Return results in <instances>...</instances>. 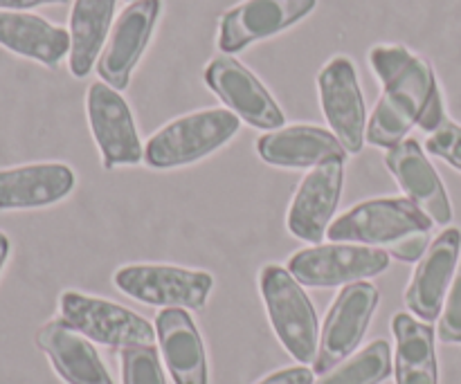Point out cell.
Returning a JSON list of instances; mask_svg holds the SVG:
<instances>
[{
	"label": "cell",
	"instance_id": "6da1fadb",
	"mask_svg": "<svg viewBox=\"0 0 461 384\" xmlns=\"http://www.w3.org/2000/svg\"><path fill=\"white\" fill-rule=\"evenodd\" d=\"M367 61L383 84L367 121V144L390 151L414 126L430 135L448 120L439 81L426 58L401 43H383L369 49Z\"/></svg>",
	"mask_w": 461,
	"mask_h": 384
},
{
	"label": "cell",
	"instance_id": "7a4b0ae2",
	"mask_svg": "<svg viewBox=\"0 0 461 384\" xmlns=\"http://www.w3.org/2000/svg\"><path fill=\"white\" fill-rule=\"evenodd\" d=\"M432 220L410 198L385 196L354 205L329 225L331 243H356L414 263L430 247Z\"/></svg>",
	"mask_w": 461,
	"mask_h": 384
},
{
	"label": "cell",
	"instance_id": "3957f363",
	"mask_svg": "<svg viewBox=\"0 0 461 384\" xmlns=\"http://www.w3.org/2000/svg\"><path fill=\"white\" fill-rule=\"evenodd\" d=\"M241 129V120L228 108H203L176 117L144 144V165L167 171L194 165L223 148Z\"/></svg>",
	"mask_w": 461,
	"mask_h": 384
},
{
	"label": "cell",
	"instance_id": "277c9868",
	"mask_svg": "<svg viewBox=\"0 0 461 384\" xmlns=\"http://www.w3.org/2000/svg\"><path fill=\"white\" fill-rule=\"evenodd\" d=\"M259 292L273 331L300 364H313L320 349V322L304 286L288 268L268 263L259 272Z\"/></svg>",
	"mask_w": 461,
	"mask_h": 384
},
{
	"label": "cell",
	"instance_id": "5b68a950",
	"mask_svg": "<svg viewBox=\"0 0 461 384\" xmlns=\"http://www.w3.org/2000/svg\"><path fill=\"white\" fill-rule=\"evenodd\" d=\"M113 281L131 299L162 308L203 310L214 290V277L205 270L167 263L122 265Z\"/></svg>",
	"mask_w": 461,
	"mask_h": 384
},
{
	"label": "cell",
	"instance_id": "8992f818",
	"mask_svg": "<svg viewBox=\"0 0 461 384\" xmlns=\"http://www.w3.org/2000/svg\"><path fill=\"white\" fill-rule=\"evenodd\" d=\"M61 319L90 342L108 346V349H129V346L153 344L156 328L133 310L99 299L77 290H66L59 297Z\"/></svg>",
	"mask_w": 461,
	"mask_h": 384
},
{
	"label": "cell",
	"instance_id": "52a82bcc",
	"mask_svg": "<svg viewBox=\"0 0 461 384\" xmlns=\"http://www.w3.org/2000/svg\"><path fill=\"white\" fill-rule=\"evenodd\" d=\"M392 256L356 243H320L288 259V272L304 288H338L367 281L390 268Z\"/></svg>",
	"mask_w": 461,
	"mask_h": 384
},
{
	"label": "cell",
	"instance_id": "ba28073f",
	"mask_svg": "<svg viewBox=\"0 0 461 384\" xmlns=\"http://www.w3.org/2000/svg\"><path fill=\"white\" fill-rule=\"evenodd\" d=\"M203 79L207 88L225 103V108L252 129L270 133L286 124V115L279 108L277 99L261 84L259 76L230 54L212 58L205 66Z\"/></svg>",
	"mask_w": 461,
	"mask_h": 384
},
{
	"label": "cell",
	"instance_id": "9c48e42d",
	"mask_svg": "<svg viewBox=\"0 0 461 384\" xmlns=\"http://www.w3.org/2000/svg\"><path fill=\"white\" fill-rule=\"evenodd\" d=\"M86 115L104 169L111 171L117 166H135L144 162V147L133 112L120 90L111 88L104 81L90 84L86 93Z\"/></svg>",
	"mask_w": 461,
	"mask_h": 384
},
{
	"label": "cell",
	"instance_id": "30bf717a",
	"mask_svg": "<svg viewBox=\"0 0 461 384\" xmlns=\"http://www.w3.org/2000/svg\"><path fill=\"white\" fill-rule=\"evenodd\" d=\"M378 301H381V292L369 281H358L342 288L340 295L333 299L331 308H329L322 335H320L318 358L313 362V371L318 376H324L336 369L342 360L356 353L369 324H372Z\"/></svg>",
	"mask_w": 461,
	"mask_h": 384
},
{
	"label": "cell",
	"instance_id": "8fae6325",
	"mask_svg": "<svg viewBox=\"0 0 461 384\" xmlns=\"http://www.w3.org/2000/svg\"><path fill=\"white\" fill-rule=\"evenodd\" d=\"M318 94L324 120L349 156H358L367 133V108L354 61L345 54L329 58L318 72Z\"/></svg>",
	"mask_w": 461,
	"mask_h": 384
},
{
	"label": "cell",
	"instance_id": "7c38bea8",
	"mask_svg": "<svg viewBox=\"0 0 461 384\" xmlns=\"http://www.w3.org/2000/svg\"><path fill=\"white\" fill-rule=\"evenodd\" d=\"M315 7L318 0H241L221 16L216 45L223 54L234 57L259 40L291 30Z\"/></svg>",
	"mask_w": 461,
	"mask_h": 384
},
{
	"label": "cell",
	"instance_id": "4fadbf2b",
	"mask_svg": "<svg viewBox=\"0 0 461 384\" xmlns=\"http://www.w3.org/2000/svg\"><path fill=\"white\" fill-rule=\"evenodd\" d=\"M162 13V0H135L115 18L102 57L97 61L99 81L115 90H126L131 75L147 52Z\"/></svg>",
	"mask_w": 461,
	"mask_h": 384
},
{
	"label": "cell",
	"instance_id": "5bb4252c",
	"mask_svg": "<svg viewBox=\"0 0 461 384\" xmlns=\"http://www.w3.org/2000/svg\"><path fill=\"white\" fill-rule=\"evenodd\" d=\"M345 189V160L322 162L313 166L297 187L286 214V228L300 241L320 246L340 205Z\"/></svg>",
	"mask_w": 461,
	"mask_h": 384
},
{
	"label": "cell",
	"instance_id": "9a60e30c",
	"mask_svg": "<svg viewBox=\"0 0 461 384\" xmlns=\"http://www.w3.org/2000/svg\"><path fill=\"white\" fill-rule=\"evenodd\" d=\"M461 259V229L448 228L430 243L426 255L417 261L408 290L405 306L421 322L432 324L441 317L446 297L453 286L455 272Z\"/></svg>",
	"mask_w": 461,
	"mask_h": 384
},
{
	"label": "cell",
	"instance_id": "2e32d148",
	"mask_svg": "<svg viewBox=\"0 0 461 384\" xmlns=\"http://www.w3.org/2000/svg\"><path fill=\"white\" fill-rule=\"evenodd\" d=\"M385 166L403 189L405 198H410L432 223L444 228L453 220L448 192L417 139L405 138L403 142L390 148L385 156Z\"/></svg>",
	"mask_w": 461,
	"mask_h": 384
},
{
	"label": "cell",
	"instance_id": "e0dca14e",
	"mask_svg": "<svg viewBox=\"0 0 461 384\" xmlns=\"http://www.w3.org/2000/svg\"><path fill=\"white\" fill-rule=\"evenodd\" d=\"M77 187V175L63 162L0 169V211L43 210L61 202Z\"/></svg>",
	"mask_w": 461,
	"mask_h": 384
},
{
	"label": "cell",
	"instance_id": "ac0fdd59",
	"mask_svg": "<svg viewBox=\"0 0 461 384\" xmlns=\"http://www.w3.org/2000/svg\"><path fill=\"white\" fill-rule=\"evenodd\" d=\"M261 160L279 169H313L322 162L345 160L349 153L329 129L315 124H293L270 130L257 139Z\"/></svg>",
	"mask_w": 461,
	"mask_h": 384
},
{
	"label": "cell",
	"instance_id": "d6986e66",
	"mask_svg": "<svg viewBox=\"0 0 461 384\" xmlns=\"http://www.w3.org/2000/svg\"><path fill=\"white\" fill-rule=\"evenodd\" d=\"M36 346L66 384H113L106 364L88 337L68 326L61 317L50 319L36 333Z\"/></svg>",
	"mask_w": 461,
	"mask_h": 384
},
{
	"label": "cell",
	"instance_id": "ffe728a7",
	"mask_svg": "<svg viewBox=\"0 0 461 384\" xmlns=\"http://www.w3.org/2000/svg\"><path fill=\"white\" fill-rule=\"evenodd\" d=\"M156 335L174 384H210L207 355L201 331L185 308H162Z\"/></svg>",
	"mask_w": 461,
	"mask_h": 384
},
{
	"label": "cell",
	"instance_id": "44dd1931",
	"mask_svg": "<svg viewBox=\"0 0 461 384\" xmlns=\"http://www.w3.org/2000/svg\"><path fill=\"white\" fill-rule=\"evenodd\" d=\"M0 45L45 67H57L70 54V31L36 13L0 9Z\"/></svg>",
	"mask_w": 461,
	"mask_h": 384
},
{
	"label": "cell",
	"instance_id": "7402d4cb",
	"mask_svg": "<svg viewBox=\"0 0 461 384\" xmlns=\"http://www.w3.org/2000/svg\"><path fill=\"white\" fill-rule=\"evenodd\" d=\"M117 0H75L70 9L68 67L75 79H86L102 57L113 27Z\"/></svg>",
	"mask_w": 461,
	"mask_h": 384
},
{
	"label": "cell",
	"instance_id": "603a6c76",
	"mask_svg": "<svg viewBox=\"0 0 461 384\" xmlns=\"http://www.w3.org/2000/svg\"><path fill=\"white\" fill-rule=\"evenodd\" d=\"M392 333L396 337V384H439L432 324L414 319L408 313H396Z\"/></svg>",
	"mask_w": 461,
	"mask_h": 384
},
{
	"label": "cell",
	"instance_id": "cb8c5ba5",
	"mask_svg": "<svg viewBox=\"0 0 461 384\" xmlns=\"http://www.w3.org/2000/svg\"><path fill=\"white\" fill-rule=\"evenodd\" d=\"M392 376L390 342L374 340L356 355L347 358L315 384H383Z\"/></svg>",
	"mask_w": 461,
	"mask_h": 384
},
{
	"label": "cell",
	"instance_id": "d4e9b609",
	"mask_svg": "<svg viewBox=\"0 0 461 384\" xmlns=\"http://www.w3.org/2000/svg\"><path fill=\"white\" fill-rule=\"evenodd\" d=\"M122 384H167L156 344L129 346L120 351Z\"/></svg>",
	"mask_w": 461,
	"mask_h": 384
},
{
	"label": "cell",
	"instance_id": "484cf974",
	"mask_svg": "<svg viewBox=\"0 0 461 384\" xmlns=\"http://www.w3.org/2000/svg\"><path fill=\"white\" fill-rule=\"evenodd\" d=\"M426 148L432 156L448 162L453 169L461 171V124L453 120H444L439 129L428 135Z\"/></svg>",
	"mask_w": 461,
	"mask_h": 384
},
{
	"label": "cell",
	"instance_id": "4316f807",
	"mask_svg": "<svg viewBox=\"0 0 461 384\" xmlns=\"http://www.w3.org/2000/svg\"><path fill=\"white\" fill-rule=\"evenodd\" d=\"M439 340L446 344H461V259L455 272L453 286L446 297L439 319Z\"/></svg>",
	"mask_w": 461,
	"mask_h": 384
},
{
	"label": "cell",
	"instance_id": "83f0119b",
	"mask_svg": "<svg viewBox=\"0 0 461 384\" xmlns=\"http://www.w3.org/2000/svg\"><path fill=\"white\" fill-rule=\"evenodd\" d=\"M313 380H315L313 369L300 364V367L279 369V371L270 373V376H266L264 380H259L257 384H313Z\"/></svg>",
	"mask_w": 461,
	"mask_h": 384
},
{
	"label": "cell",
	"instance_id": "f1b7e54d",
	"mask_svg": "<svg viewBox=\"0 0 461 384\" xmlns=\"http://www.w3.org/2000/svg\"><path fill=\"white\" fill-rule=\"evenodd\" d=\"M66 0H0L3 12H27V9L41 7V4H57Z\"/></svg>",
	"mask_w": 461,
	"mask_h": 384
},
{
	"label": "cell",
	"instance_id": "f546056e",
	"mask_svg": "<svg viewBox=\"0 0 461 384\" xmlns=\"http://www.w3.org/2000/svg\"><path fill=\"white\" fill-rule=\"evenodd\" d=\"M9 252H12V241H9L7 234L0 232V274H3L5 263H7L9 259Z\"/></svg>",
	"mask_w": 461,
	"mask_h": 384
},
{
	"label": "cell",
	"instance_id": "4dcf8cb0",
	"mask_svg": "<svg viewBox=\"0 0 461 384\" xmlns=\"http://www.w3.org/2000/svg\"><path fill=\"white\" fill-rule=\"evenodd\" d=\"M126 3H135V0H126Z\"/></svg>",
	"mask_w": 461,
	"mask_h": 384
}]
</instances>
